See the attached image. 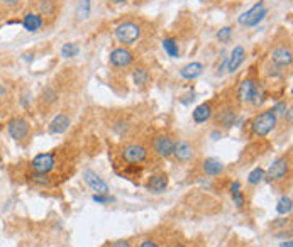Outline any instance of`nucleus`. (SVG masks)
Here are the masks:
<instances>
[{
	"label": "nucleus",
	"mask_w": 293,
	"mask_h": 247,
	"mask_svg": "<svg viewBox=\"0 0 293 247\" xmlns=\"http://www.w3.org/2000/svg\"><path fill=\"white\" fill-rule=\"evenodd\" d=\"M83 181L88 184V188L95 193L107 195L109 193V184H107L102 178H100L93 170H85L83 171Z\"/></svg>",
	"instance_id": "nucleus-9"
},
{
	"label": "nucleus",
	"mask_w": 293,
	"mask_h": 247,
	"mask_svg": "<svg viewBox=\"0 0 293 247\" xmlns=\"http://www.w3.org/2000/svg\"><path fill=\"white\" fill-rule=\"evenodd\" d=\"M212 114H213L212 104L205 102V104H200L199 107H195V110L191 112V119H193L195 123H205L212 117Z\"/></svg>",
	"instance_id": "nucleus-15"
},
{
	"label": "nucleus",
	"mask_w": 293,
	"mask_h": 247,
	"mask_svg": "<svg viewBox=\"0 0 293 247\" xmlns=\"http://www.w3.org/2000/svg\"><path fill=\"white\" fill-rule=\"evenodd\" d=\"M5 95H7V90H5L2 85H0V98H4L5 97Z\"/></svg>",
	"instance_id": "nucleus-39"
},
{
	"label": "nucleus",
	"mask_w": 293,
	"mask_h": 247,
	"mask_svg": "<svg viewBox=\"0 0 293 247\" xmlns=\"http://www.w3.org/2000/svg\"><path fill=\"white\" fill-rule=\"evenodd\" d=\"M202 73H204V65L199 63V61H193V63L185 65L183 68L180 70V76H182L183 80H195Z\"/></svg>",
	"instance_id": "nucleus-17"
},
{
	"label": "nucleus",
	"mask_w": 293,
	"mask_h": 247,
	"mask_svg": "<svg viewBox=\"0 0 293 247\" xmlns=\"http://www.w3.org/2000/svg\"><path fill=\"white\" fill-rule=\"evenodd\" d=\"M112 247H132L129 240H117V242L112 244Z\"/></svg>",
	"instance_id": "nucleus-37"
},
{
	"label": "nucleus",
	"mask_w": 293,
	"mask_h": 247,
	"mask_svg": "<svg viewBox=\"0 0 293 247\" xmlns=\"http://www.w3.org/2000/svg\"><path fill=\"white\" fill-rule=\"evenodd\" d=\"M230 196H232V201H234V205L238 207V209H242V207H244L246 196H244V193H242L239 181H234L232 184H230Z\"/></svg>",
	"instance_id": "nucleus-22"
},
{
	"label": "nucleus",
	"mask_w": 293,
	"mask_h": 247,
	"mask_svg": "<svg viewBox=\"0 0 293 247\" xmlns=\"http://www.w3.org/2000/svg\"><path fill=\"white\" fill-rule=\"evenodd\" d=\"M161 46L170 58H178L180 56V44L174 37H165L161 43Z\"/></svg>",
	"instance_id": "nucleus-21"
},
{
	"label": "nucleus",
	"mask_w": 293,
	"mask_h": 247,
	"mask_svg": "<svg viewBox=\"0 0 293 247\" xmlns=\"http://www.w3.org/2000/svg\"><path fill=\"white\" fill-rule=\"evenodd\" d=\"M92 200L95 201V203H100V205H107V203H110L112 201V196H109V193L107 195H100V193H95L92 196Z\"/></svg>",
	"instance_id": "nucleus-32"
},
{
	"label": "nucleus",
	"mask_w": 293,
	"mask_h": 247,
	"mask_svg": "<svg viewBox=\"0 0 293 247\" xmlns=\"http://www.w3.org/2000/svg\"><path fill=\"white\" fill-rule=\"evenodd\" d=\"M43 24H44V19L41 14H27L24 15V19H22V27H24L27 32H37L43 27Z\"/></svg>",
	"instance_id": "nucleus-18"
},
{
	"label": "nucleus",
	"mask_w": 293,
	"mask_h": 247,
	"mask_svg": "<svg viewBox=\"0 0 293 247\" xmlns=\"http://www.w3.org/2000/svg\"><path fill=\"white\" fill-rule=\"evenodd\" d=\"M263 179H264V170L263 168H255V170L249 173V176H247V183L255 187V184L261 183Z\"/></svg>",
	"instance_id": "nucleus-29"
},
{
	"label": "nucleus",
	"mask_w": 293,
	"mask_h": 247,
	"mask_svg": "<svg viewBox=\"0 0 293 247\" xmlns=\"http://www.w3.org/2000/svg\"><path fill=\"white\" fill-rule=\"evenodd\" d=\"M275 114H276V117H278L280 114H285L286 112V104H283V102H280V104H276L273 109H271Z\"/></svg>",
	"instance_id": "nucleus-34"
},
{
	"label": "nucleus",
	"mask_w": 293,
	"mask_h": 247,
	"mask_svg": "<svg viewBox=\"0 0 293 247\" xmlns=\"http://www.w3.org/2000/svg\"><path fill=\"white\" fill-rule=\"evenodd\" d=\"M122 158L129 164H139V162H144L146 158H148V149L143 144H127L122 149Z\"/></svg>",
	"instance_id": "nucleus-4"
},
{
	"label": "nucleus",
	"mask_w": 293,
	"mask_h": 247,
	"mask_svg": "<svg viewBox=\"0 0 293 247\" xmlns=\"http://www.w3.org/2000/svg\"><path fill=\"white\" fill-rule=\"evenodd\" d=\"M0 161H2V156H0Z\"/></svg>",
	"instance_id": "nucleus-43"
},
{
	"label": "nucleus",
	"mask_w": 293,
	"mask_h": 247,
	"mask_svg": "<svg viewBox=\"0 0 293 247\" xmlns=\"http://www.w3.org/2000/svg\"><path fill=\"white\" fill-rule=\"evenodd\" d=\"M7 131H9V136L12 137L14 141H24V139L29 136L31 127L29 123H27V120L17 117V119H12L9 122Z\"/></svg>",
	"instance_id": "nucleus-8"
},
{
	"label": "nucleus",
	"mask_w": 293,
	"mask_h": 247,
	"mask_svg": "<svg viewBox=\"0 0 293 247\" xmlns=\"http://www.w3.org/2000/svg\"><path fill=\"white\" fill-rule=\"evenodd\" d=\"M236 120V114L232 109H225L217 115V123H221L222 127H230Z\"/></svg>",
	"instance_id": "nucleus-23"
},
{
	"label": "nucleus",
	"mask_w": 293,
	"mask_h": 247,
	"mask_svg": "<svg viewBox=\"0 0 293 247\" xmlns=\"http://www.w3.org/2000/svg\"><path fill=\"white\" fill-rule=\"evenodd\" d=\"M39 9H41L43 14H51L53 12V4L49 2V0H43V2L39 4Z\"/></svg>",
	"instance_id": "nucleus-33"
},
{
	"label": "nucleus",
	"mask_w": 293,
	"mask_h": 247,
	"mask_svg": "<svg viewBox=\"0 0 293 247\" xmlns=\"http://www.w3.org/2000/svg\"><path fill=\"white\" fill-rule=\"evenodd\" d=\"M21 2V0H0V4L2 5H7V7H15Z\"/></svg>",
	"instance_id": "nucleus-36"
},
{
	"label": "nucleus",
	"mask_w": 293,
	"mask_h": 247,
	"mask_svg": "<svg viewBox=\"0 0 293 247\" xmlns=\"http://www.w3.org/2000/svg\"><path fill=\"white\" fill-rule=\"evenodd\" d=\"M291 245H293L291 240H288V242H283V244H281V247H291Z\"/></svg>",
	"instance_id": "nucleus-41"
},
{
	"label": "nucleus",
	"mask_w": 293,
	"mask_h": 247,
	"mask_svg": "<svg viewBox=\"0 0 293 247\" xmlns=\"http://www.w3.org/2000/svg\"><path fill=\"white\" fill-rule=\"evenodd\" d=\"M256 92H258V83L252 80V78H244L239 87H238V98L239 102L242 104H252L255 102V97H256Z\"/></svg>",
	"instance_id": "nucleus-5"
},
{
	"label": "nucleus",
	"mask_w": 293,
	"mask_h": 247,
	"mask_svg": "<svg viewBox=\"0 0 293 247\" xmlns=\"http://www.w3.org/2000/svg\"><path fill=\"white\" fill-rule=\"evenodd\" d=\"M171 247H185V245H183V244H178V242H177V244H173Z\"/></svg>",
	"instance_id": "nucleus-42"
},
{
	"label": "nucleus",
	"mask_w": 293,
	"mask_h": 247,
	"mask_svg": "<svg viewBox=\"0 0 293 247\" xmlns=\"http://www.w3.org/2000/svg\"><path fill=\"white\" fill-rule=\"evenodd\" d=\"M132 81L136 83L138 87H144L146 83L149 81V71L146 68H136L132 73Z\"/></svg>",
	"instance_id": "nucleus-24"
},
{
	"label": "nucleus",
	"mask_w": 293,
	"mask_h": 247,
	"mask_svg": "<svg viewBox=\"0 0 293 247\" xmlns=\"http://www.w3.org/2000/svg\"><path fill=\"white\" fill-rule=\"evenodd\" d=\"M110 4H126V2H129V0H109Z\"/></svg>",
	"instance_id": "nucleus-40"
},
{
	"label": "nucleus",
	"mask_w": 293,
	"mask_h": 247,
	"mask_svg": "<svg viewBox=\"0 0 293 247\" xmlns=\"http://www.w3.org/2000/svg\"><path fill=\"white\" fill-rule=\"evenodd\" d=\"M80 53V48H78L76 43H65L61 46V56L63 58H75Z\"/></svg>",
	"instance_id": "nucleus-27"
},
{
	"label": "nucleus",
	"mask_w": 293,
	"mask_h": 247,
	"mask_svg": "<svg viewBox=\"0 0 293 247\" xmlns=\"http://www.w3.org/2000/svg\"><path fill=\"white\" fill-rule=\"evenodd\" d=\"M56 98H58V97H56V92H54V90L53 88H46V90H44V92L41 93V100H43V102L44 104H53V102H56Z\"/></svg>",
	"instance_id": "nucleus-30"
},
{
	"label": "nucleus",
	"mask_w": 293,
	"mask_h": 247,
	"mask_svg": "<svg viewBox=\"0 0 293 247\" xmlns=\"http://www.w3.org/2000/svg\"><path fill=\"white\" fill-rule=\"evenodd\" d=\"M246 59V49L242 46H236L232 49V53L227 56L225 59V68H227V73H234L238 71V68L242 65V61Z\"/></svg>",
	"instance_id": "nucleus-12"
},
{
	"label": "nucleus",
	"mask_w": 293,
	"mask_h": 247,
	"mask_svg": "<svg viewBox=\"0 0 293 247\" xmlns=\"http://www.w3.org/2000/svg\"><path fill=\"white\" fill-rule=\"evenodd\" d=\"M109 61H110V65L114 66V68H127V66L132 65L134 56L127 48H115V49H112V51H110Z\"/></svg>",
	"instance_id": "nucleus-6"
},
{
	"label": "nucleus",
	"mask_w": 293,
	"mask_h": 247,
	"mask_svg": "<svg viewBox=\"0 0 293 247\" xmlns=\"http://www.w3.org/2000/svg\"><path fill=\"white\" fill-rule=\"evenodd\" d=\"M90 12H92V0H76L75 15H76V20L78 22L88 20Z\"/></svg>",
	"instance_id": "nucleus-20"
},
{
	"label": "nucleus",
	"mask_w": 293,
	"mask_h": 247,
	"mask_svg": "<svg viewBox=\"0 0 293 247\" xmlns=\"http://www.w3.org/2000/svg\"><path fill=\"white\" fill-rule=\"evenodd\" d=\"M269 59L276 68H286V66L291 65L293 56H291V49L286 46H278L275 48L271 54H269Z\"/></svg>",
	"instance_id": "nucleus-10"
},
{
	"label": "nucleus",
	"mask_w": 293,
	"mask_h": 247,
	"mask_svg": "<svg viewBox=\"0 0 293 247\" xmlns=\"http://www.w3.org/2000/svg\"><path fill=\"white\" fill-rule=\"evenodd\" d=\"M31 178V181L37 184V187H44V188H48L49 184H51V179H49L48 175H44V173H32V175L29 176Z\"/></svg>",
	"instance_id": "nucleus-28"
},
{
	"label": "nucleus",
	"mask_w": 293,
	"mask_h": 247,
	"mask_svg": "<svg viewBox=\"0 0 293 247\" xmlns=\"http://www.w3.org/2000/svg\"><path fill=\"white\" fill-rule=\"evenodd\" d=\"M288 171H290V159L286 156H281V158L273 161V164L268 168V171H264V179L268 183L281 181L283 178H286Z\"/></svg>",
	"instance_id": "nucleus-3"
},
{
	"label": "nucleus",
	"mask_w": 293,
	"mask_h": 247,
	"mask_svg": "<svg viewBox=\"0 0 293 247\" xmlns=\"http://www.w3.org/2000/svg\"><path fill=\"white\" fill-rule=\"evenodd\" d=\"M139 247H160V244H158L156 240H153V239H146V240H143V242L139 244Z\"/></svg>",
	"instance_id": "nucleus-35"
},
{
	"label": "nucleus",
	"mask_w": 293,
	"mask_h": 247,
	"mask_svg": "<svg viewBox=\"0 0 293 247\" xmlns=\"http://www.w3.org/2000/svg\"><path fill=\"white\" fill-rule=\"evenodd\" d=\"M153 148L161 158H171L174 151V141L170 136H158L153 142Z\"/></svg>",
	"instance_id": "nucleus-11"
},
{
	"label": "nucleus",
	"mask_w": 293,
	"mask_h": 247,
	"mask_svg": "<svg viewBox=\"0 0 293 247\" xmlns=\"http://www.w3.org/2000/svg\"><path fill=\"white\" fill-rule=\"evenodd\" d=\"M276 212H278V215H290L291 213V198L290 196H281L278 200V203H276Z\"/></svg>",
	"instance_id": "nucleus-25"
},
{
	"label": "nucleus",
	"mask_w": 293,
	"mask_h": 247,
	"mask_svg": "<svg viewBox=\"0 0 293 247\" xmlns=\"http://www.w3.org/2000/svg\"><path fill=\"white\" fill-rule=\"evenodd\" d=\"M263 7H264V2H263V0L256 2L249 10H247V12H244V14L241 15V17H239V24H241V26H246V22H249V20L252 19V15H255L256 12H259V10H261Z\"/></svg>",
	"instance_id": "nucleus-26"
},
{
	"label": "nucleus",
	"mask_w": 293,
	"mask_h": 247,
	"mask_svg": "<svg viewBox=\"0 0 293 247\" xmlns=\"http://www.w3.org/2000/svg\"><path fill=\"white\" fill-rule=\"evenodd\" d=\"M202 168H204V173L208 176H219L224 173L222 161L217 159V158H207L204 161V164H202Z\"/></svg>",
	"instance_id": "nucleus-19"
},
{
	"label": "nucleus",
	"mask_w": 293,
	"mask_h": 247,
	"mask_svg": "<svg viewBox=\"0 0 293 247\" xmlns=\"http://www.w3.org/2000/svg\"><path fill=\"white\" fill-rule=\"evenodd\" d=\"M173 156H174V158H177L178 161L188 162V161L193 159L195 149H193V146H191L190 142H187V141H178V142H174Z\"/></svg>",
	"instance_id": "nucleus-13"
},
{
	"label": "nucleus",
	"mask_w": 293,
	"mask_h": 247,
	"mask_svg": "<svg viewBox=\"0 0 293 247\" xmlns=\"http://www.w3.org/2000/svg\"><path fill=\"white\" fill-rule=\"evenodd\" d=\"M70 123H71V120H70L68 115H66V114H58L51 120V123H49L48 131H49V134H63V132L68 131Z\"/></svg>",
	"instance_id": "nucleus-14"
},
{
	"label": "nucleus",
	"mask_w": 293,
	"mask_h": 247,
	"mask_svg": "<svg viewBox=\"0 0 293 247\" xmlns=\"http://www.w3.org/2000/svg\"><path fill=\"white\" fill-rule=\"evenodd\" d=\"M114 34L121 44H124V46H131V44H134L141 37V27H139V24H136V22H132V20H124L119 26H115Z\"/></svg>",
	"instance_id": "nucleus-2"
},
{
	"label": "nucleus",
	"mask_w": 293,
	"mask_h": 247,
	"mask_svg": "<svg viewBox=\"0 0 293 247\" xmlns=\"http://www.w3.org/2000/svg\"><path fill=\"white\" fill-rule=\"evenodd\" d=\"M291 115H293L291 109H286V119H288V123H291Z\"/></svg>",
	"instance_id": "nucleus-38"
},
{
	"label": "nucleus",
	"mask_w": 293,
	"mask_h": 247,
	"mask_svg": "<svg viewBox=\"0 0 293 247\" xmlns=\"http://www.w3.org/2000/svg\"><path fill=\"white\" fill-rule=\"evenodd\" d=\"M230 36H232V27H229V26L222 27V29H219V32H217V39L222 43H227Z\"/></svg>",
	"instance_id": "nucleus-31"
},
{
	"label": "nucleus",
	"mask_w": 293,
	"mask_h": 247,
	"mask_svg": "<svg viewBox=\"0 0 293 247\" xmlns=\"http://www.w3.org/2000/svg\"><path fill=\"white\" fill-rule=\"evenodd\" d=\"M276 122H278V117H276L275 112L271 109L264 110L251 120V132L256 137H264L276 127Z\"/></svg>",
	"instance_id": "nucleus-1"
},
{
	"label": "nucleus",
	"mask_w": 293,
	"mask_h": 247,
	"mask_svg": "<svg viewBox=\"0 0 293 247\" xmlns=\"http://www.w3.org/2000/svg\"><path fill=\"white\" fill-rule=\"evenodd\" d=\"M31 170L32 173H44V175H48L49 171L54 170V154L53 153L37 154L31 161Z\"/></svg>",
	"instance_id": "nucleus-7"
},
{
	"label": "nucleus",
	"mask_w": 293,
	"mask_h": 247,
	"mask_svg": "<svg viewBox=\"0 0 293 247\" xmlns=\"http://www.w3.org/2000/svg\"><path fill=\"white\" fill-rule=\"evenodd\" d=\"M166 188H168V176L165 175V173H160V175H154V176L149 178L148 190L151 193L160 195V193L165 192Z\"/></svg>",
	"instance_id": "nucleus-16"
}]
</instances>
